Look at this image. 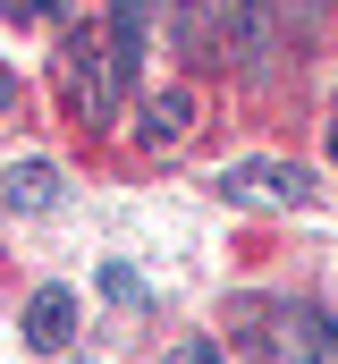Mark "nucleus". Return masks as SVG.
Segmentation results:
<instances>
[{
	"instance_id": "1",
	"label": "nucleus",
	"mask_w": 338,
	"mask_h": 364,
	"mask_svg": "<svg viewBox=\"0 0 338 364\" xmlns=\"http://www.w3.org/2000/svg\"><path fill=\"white\" fill-rule=\"evenodd\" d=\"M220 9V51L237 60L246 85L279 77V0H212Z\"/></svg>"
},
{
	"instance_id": "2",
	"label": "nucleus",
	"mask_w": 338,
	"mask_h": 364,
	"mask_svg": "<svg viewBox=\"0 0 338 364\" xmlns=\"http://www.w3.org/2000/svg\"><path fill=\"white\" fill-rule=\"evenodd\" d=\"M220 195H229V203H288V212H296V203H313V178H305L296 161H246V170L220 178Z\"/></svg>"
},
{
	"instance_id": "3",
	"label": "nucleus",
	"mask_w": 338,
	"mask_h": 364,
	"mask_svg": "<svg viewBox=\"0 0 338 364\" xmlns=\"http://www.w3.org/2000/svg\"><path fill=\"white\" fill-rule=\"evenodd\" d=\"M26 339H34L43 356H60V348L77 339V296H68V288H34V296H26Z\"/></svg>"
},
{
	"instance_id": "4",
	"label": "nucleus",
	"mask_w": 338,
	"mask_h": 364,
	"mask_svg": "<svg viewBox=\"0 0 338 364\" xmlns=\"http://www.w3.org/2000/svg\"><path fill=\"white\" fill-rule=\"evenodd\" d=\"M0 203H9V212L60 203V170H51V161H9V170H0Z\"/></svg>"
},
{
	"instance_id": "5",
	"label": "nucleus",
	"mask_w": 338,
	"mask_h": 364,
	"mask_svg": "<svg viewBox=\"0 0 338 364\" xmlns=\"http://www.w3.org/2000/svg\"><path fill=\"white\" fill-rule=\"evenodd\" d=\"M288 348H296V364H338V322L322 305H296L288 314Z\"/></svg>"
},
{
	"instance_id": "6",
	"label": "nucleus",
	"mask_w": 338,
	"mask_h": 364,
	"mask_svg": "<svg viewBox=\"0 0 338 364\" xmlns=\"http://www.w3.org/2000/svg\"><path fill=\"white\" fill-rule=\"evenodd\" d=\"M186 119H195V93H186V85L153 93V110H144V144H178V136H186Z\"/></svg>"
},
{
	"instance_id": "7",
	"label": "nucleus",
	"mask_w": 338,
	"mask_h": 364,
	"mask_svg": "<svg viewBox=\"0 0 338 364\" xmlns=\"http://www.w3.org/2000/svg\"><path fill=\"white\" fill-rule=\"evenodd\" d=\"M102 296H119V305H144V279L127 272V263H102Z\"/></svg>"
},
{
	"instance_id": "8",
	"label": "nucleus",
	"mask_w": 338,
	"mask_h": 364,
	"mask_svg": "<svg viewBox=\"0 0 338 364\" xmlns=\"http://www.w3.org/2000/svg\"><path fill=\"white\" fill-rule=\"evenodd\" d=\"M169 364H229V356H220L212 339H178V348H169Z\"/></svg>"
},
{
	"instance_id": "9",
	"label": "nucleus",
	"mask_w": 338,
	"mask_h": 364,
	"mask_svg": "<svg viewBox=\"0 0 338 364\" xmlns=\"http://www.w3.org/2000/svg\"><path fill=\"white\" fill-rule=\"evenodd\" d=\"M0 17L17 26V17H60V0H0Z\"/></svg>"
},
{
	"instance_id": "10",
	"label": "nucleus",
	"mask_w": 338,
	"mask_h": 364,
	"mask_svg": "<svg viewBox=\"0 0 338 364\" xmlns=\"http://www.w3.org/2000/svg\"><path fill=\"white\" fill-rule=\"evenodd\" d=\"M288 9H296V17H322V9H330V0H288Z\"/></svg>"
},
{
	"instance_id": "11",
	"label": "nucleus",
	"mask_w": 338,
	"mask_h": 364,
	"mask_svg": "<svg viewBox=\"0 0 338 364\" xmlns=\"http://www.w3.org/2000/svg\"><path fill=\"white\" fill-rule=\"evenodd\" d=\"M9 102H17V77H9V68H0V110H9Z\"/></svg>"
},
{
	"instance_id": "12",
	"label": "nucleus",
	"mask_w": 338,
	"mask_h": 364,
	"mask_svg": "<svg viewBox=\"0 0 338 364\" xmlns=\"http://www.w3.org/2000/svg\"><path fill=\"white\" fill-rule=\"evenodd\" d=\"M330 161H338V127H330Z\"/></svg>"
}]
</instances>
